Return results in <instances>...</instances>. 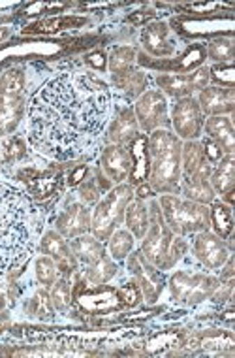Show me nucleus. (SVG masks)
Masks as SVG:
<instances>
[{"label":"nucleus","mask_w":235,"mask_h":358,"mask_svg":"<svg viewBox=\"0 0 235 358\" xmlns=\"http://www.w3.org/2000/svg\"><path fill=\"white\" fill-rule=\"evenodd\" d=\"M25 74L21 69L6 70L0 78V136L10 134L25 111Z\"/></svg>","instance_id":"6"},{"label":"nucleus","mask_w":235,"mask_h":358,"mask_svg":"<svg viewBox=\"0 0 235 358\" xmlns=\"http://www.w3.org/2000/svg\"><path fill=\"white\" fill-rule=\"evenodd\" d=\"M192 251L196 255V259H198L207 270H211V272H218V270L226 264V260L234 255L228 240L218 238V236L215 234V232H211V230L194 234Z\"/></svg>","instance_id":"12"},{"label":"nucleus","mask_w":235,"mask_h":358,"mask_svg":"<svg viewBox=\"0 0 235 358\" xmlns=\"http://www.w3.org/2000/svg\"><path fill=\"white\" fill-rule=\"evenodd\" d=\"M50 300L56 311H66L72 306V287L68 279H56L55 283L51 285Z\"/></svg>","instance_id":"34"},{"label":"nucleus","mask_w":235,"mask_h":358,"mask_svg":"<svg viewBox=\"0 0 235 358\" xmlns=\"http://www.w3.org/2000/svg\"><path fill=\"white\" fill-rule=\"evenodd\" d=\"M137 127L151 134L153 130L169 129V113H167V100L158 89H147L137 96L134 104Z\"/></svg>","instance_id":"9"},{"label":"nucleus","mask_w":235,"mask_h":358,"mask_svg":"<svg viewBox=\"0 0 235 358\" xmlns=\"http://www.w3.org/2000/svg\"><path fill=\"white\" fill-rule=\"evenodd\" d=\"M199 143H202V148H204L205 159H207V161H209L213 166H215V164H217V162L224 157L222 149L218 148L217 143L213 142V140H209V138H204V140H202Z\"/></svg>","instance_id":"38"},{"label":"nucleus","mask_w":235,"mask_h":358,"mask_svg":"<svg viewBox=\"0 0 235 358\" xmlns=\"http://www.w3.org/2000/svg\"><path fill=\"white\" fill-rule=\"evenodd\" d=\"M136 238L126 229H117L107 240V251L113 260H124L134 251Z\"/></svg>","instance_id":"27"},{"label":"nucleus","mask_w":235,"mask_h":358,"mask_svg":"<svg viewBox=\"0 0 235 358\" xmlns=\"http://www.w3.org/2000/svg\"><path fill=\"white\" fill-rule=\"evenodd\" d=\"M137 130H139V127H137L134 110L132 108H123L115 115V119L109 124V129H107V140H109V143H115V145L128 148L139 136Z\"/></svg>","instance_id":"19"},{"label":"nucleus","mask_w":235,"mask_h":358,"mask_svg":"<svg viewBox=\"0 0 235 358\" xmlns=\"http://www.w3.org/2000/svg\"><path fill=\"white\" fill-rule=\"evenodd\" d=\"M128 268L130 272L136 275L137 287L142 289L143 296L147 302H156V298L160 296L162 292V275L160 270H156L155 264H151L145 257L139 253H130L128 260Z\"/></svg>","instance_id":"14"},{"label":"nucleus","mask_w":235,"mask_h":358,"mask_svg":"<svg viewBox=\"0 0 235 358\" xmlns=\"http://www.w3.org/2000/svg\"><path fill=\"white\" fill-rule=\"evenodd\" d=\"M113 115L112 89L93 72H59L32 94L26 134L36 153L74 161L96 148Z\"/></svg>","instance_id":"1"},{"label":"nucleus","mask_w":235,"mask_h":358,"mask_svg":"<svg viewBox=\"0 0 235 358\" xmlns=\"http://www.w3.org/2000/svg\"><path fill=\"white\" fill-rule=\"evenodd\" d=\"M153 194H155V192H153V189H151V187H149V185H143V183H142V187H137V194H136V196L139 198V200L151 198V196H153Z\"/></svg>","instance_id":"41"},{"label":"nucleus","mask_w":235,"mask_h":358,"mask_svg":"<svg viewBox=\"0 0 235 358\" xmlns=\"http://www.w3.org/2000/svg\"><path fill=\"white\" fill-rule=\"evenodd\" d=\"M209 183L215 194H226L234 191L235 185V155H224L222 159L213 166L209 176Z\"/></svg>","instance_id":"21"},{"label":"nucleus","mask_w":235,"mask_h":358,"mask_svg":"<svg viewBox=\"0 0 235 358\" xmlns=\"http://www.w3.org/2000/svg\"><path fill=\"white\" fill-rule=\"evenodd\" d=\"M147 149L149 187L155 194H179L183 142L169 129H158L149 134Z\"/></svg>","instance_id":"3"},{"label":"nucleus","mask_w":235,"mask_h":358,"mask_svg":"<svg viewBox=\"0 0 235 358\" xmlns=\"http://www.w3.org/2000/svg\"><path fill=\"white\" fill-rule=\"evenodd\" d=\"M42 232V215L21 187L0 181V279L26 264Z\"/></svg>","instance_id":"2"},{"label":"nucleus","mask_w":235,"mask_h":358,"mask_svg":"<svg viewBox=\"0 0 235 358\" xmlns=\"http://www.w3.org/2000/svg\"><path fill=\"white\" fill-rule=\"evenodd\" d=\"M91 219H93V211L89 210L87 206L72 204L56 217V232L64 238H68V240H72L75 236L89 234L91 232Z\"/></svg>","instance_id":"16"},{"label":"nucleus","mask_w":235,"mask_h":358,"mask_svg":"<svg viewBox=\"0 0 235 358\" xmlns=\"http://www.w3.org/2000/svg\"><path fill=\"white\" fill-rule=\"evenodd\" d=\"M124 224L136 240H143L149 229V206L145 204V200L134 196L124 211Z\"/></svg>","instance_id":"22"},{"label":"nucleus","mask_w":235,"mask_h":358,"mask_svg":"<svg viewBox=\"0 0 235 358\" xmlns=\"http://www.w3.org/2000/svg\"><path fill=\"white\" fill-rule=\"evenodd\" d=\"M117 264L113 262V259L109 257H102L98 262H94L87 268L85 272V279H87L91 285H105L107 281H112L115 275H117Z\"/></svg>","instance_id":"30"},{"label":"nucleus","mask_w":235,"mask_h":358,"mask_svg":"<svg viewBox=\"0 0 235 358\" xmlns=\"http://www.w3.org/2000/svg\"><path fill=\"white\" fill-rule=\"evenodd\" d=\"M209 69L199 66L192 70L188 74H160L156 76V85L164 96L172 99H186L194 96V93H199L202 89L209 85Z\"/></svg>","instance_id":"11"},{"label":"nucleus","mask_w":235,"mask_h":358,"mask_svg":"<svg viewBox=\"0 0 235 358\" xmlns=\"http://www.w3.org/2000/svg\"><path fill=\"white\" fill-rule=\"evenodd\" d=\"M113 83L128 96H139L147 91V76L142 74V72H134V70L113 76Z\"/></svg>","instance_id":"28"},{"label":"nucleus","mask_w":235,"mask_h":358,"mask_svg":"<svg viewBox=\"0 0 235 358\" xmlns=\"http://www.w3.org/2000/svg\"><path fill=\"white\" fill-rule=\"evenodd\" d=\"M4 303H6V302H4V296H2V294H0V309L4 308Z\"/></svg>","instance_id":"44"},{"label":"nucleus","mask_w":235,"mask_h":358,"mask_svg":"<svg viewBox=\"0 0 235 358\" xmlns=\"http://www.w3.org/2000/svg\"><path fill=\"white\" fill-rule=\"evenodd\" d=\"M34 272H36V279L40 281V285L51 287L59 279V264L47 255H40L34 262Z\"/></svg>","instance_id":"33"},{"label":"nucleus","mask_w":235,"mask_h":358,"mask_svg":"<svg viewBox=\"0 0 235 358\" xmlns=\"http://www.w3.org/2000/svg\"><path fill=\"white\" fill-rule=\"evenodd\" d=\"M205 55L209 57L211 61L217 62V64L234 62V55H235L234 36L215 38V40H211V42L207 43Z\"/></svg>","instance_id":"31"},{"label":"nucleus","mask_w":235,"mask_h":358,"mask_svg":"<svg viewBox=\"0 0 235 358\" xmlns=\"http://www.w3.org/2000/svg\"><path fill=\"white\" fill-rule=\"evenodd\" d=\"M40 253L51 257L56 264H68L70 260L74 259L66 238L59 234L56 230H50V232H45L42 236V240H40Z\"/></svg>","instance_id":"23"},{"label":"nucleus","mask_w":235,"mask_h":358,"mask_svg":"<svg viewBox=\"0 0 235 358\" xmlns=\"http://www.w3.org/2000/svg\"><path fill=\"white\" fill-rule=\"evenodd\" d=\"M81 198L85 202H96L98 200V189L94 183H89V185L81 187Z\"/></svg>","instance_id":"40"},{"label":"nucleus","mask_w":235,"mask_h":358,"mask_svg":"<svg viewBox=\"0 0 235 358\" xmlns=\"http://www.w3.org/2000/svg\"><path fill=\"white\" fill-rule=\"evenodd\" d=\"M25 145H23V140L21 138H13L10 140V145L6 149V159L8 161H13V159H19V157H23L25 155Z\"/></svg>","instance_id":"39"},{"label":"nucleus","mask_w":235,"mask_h":358,"mask_svg":"<svg viewBox=\"0 0 235 358\" xmlns=\"http://www.w3.org/2000/svg\"><path fill=\"white\" fill-rule=\"evenodd\" d=\"M205 138L222 149L224 155H235V130L229 115H213L204 121Z\"/></svg>","instance_id":"17"},{"label":"nucleus","mask_w":235,"mask_h":358,"mask_svg":"<svg viewBox=\"0 0 235 358\" xmlns=\"http://www.w3.org/2000/svg\"><path fill=\"white\" fill-rule=\"evenodd\" d=\"M31 315L40 319V321H51L55 319V308L50 300L47 290H38L34 298L31 300Z\"/></svg>","instance_id":"35"},{"label":"nucleus","mask_w":235,"mask_h":358,"mask_svg":"<svg viewBox=\"0 0 235 358\" xmlns=\"http://www.w3.org/2000/svg\"><path fill=\"white\" fill-rule=\"evenodd\" d=\"M89 62H91V64H94L96 69H104V57L100 55V53H96V55H93V57H89Z\"/></svg>","instance_id":"42"},{"label":"nucleus","mask_w":235,"mask_h":358,"mask_svg":"<svg viewBox=\"0 0 235 358\" xmlns=\"http://www.w3.org/2000/svg\"><path fill=\"white\" fill-rule=\"evenodd\" d=\"M205 115L199 110L196 96L179 99L172 108L169 123L174 127V134L181 142H194L204 136Z\"/></svg>","instance_id":"10"},{"label":"nucleus","mask_w":235,"mask_h":358,"mask_svg":"<svg viewBox=\"0 0 235 358\" xmlns=\"http://www.w3.org/2000/svg\"><path fill=\"white\" fill-rule=\"evenodd\" d=\"M8 36H10V31H8V29H0V42L6 40Z\"/></svg>","instance_id":"43"},{"label":"nucleus","mask_w":235,"mask_h":358,"mask_svg":"<svg viewBox=\"0 0 235 358\" xmlns=\"http://www.w3.org/2000/svg\"><path fill=\"white\" fill-rule=\"evenodd\" d=\"M136 196L130 183H119L100 200L91 219V234L100 241H107L109 236L124 222V211Z\"/></svg>","instance_id":"5"},{"label":"nucleus","mask_w":235,"mask_h":358,"mask_svg":"<svg viewBox=\"0 0 235 358\" xmlns=\"http://www.w3.org/2000/svg\"><path fill=\"white\" fill-rule=\"evenodd\" d=\"M194 347H204V349H234L235 340L232 332H222V330H211L207 334H198L190 338Z\"/></svg>","instance_id":"29"},{"label":"nucleus","mask_w":235,"mask_h":358,"mask_svg":"<svg viewBox=\"0 0 235 358\" xmlns=\"http://www.w3.org/2000/svg\"><path fill=\"white\" fill-rule=\"evenodd\" d=\"M68 245L72 255H74V259L85 266L94 264V262H98L102 257H105L104 241H100L98 238H94L93 234L75 236V238L70 240Z\"/></svg>","instance_id":"20"},{"label":"nucleus","mask_w":235,"mask_h":358,"mask_svg":"<svg viewBox=\"0 0 235 358\" xmlns=\"http://www.w3.org/2000/svg\"><path fill=\"white\" fill-rule=\"evenodd\" d=\"M175 240V234L169 230V227L162 217L158 200L153 198L149 206V229L143 236L142 255L145 259L155 264L156 268L162 264V260L166 259L167 251L172 248V241Z\"/></svg>","instance_id":"8"},{"label":"nucleus","mask_w":235,"mask_h":358,"mask_svg":"<svg viewBox=\"0 0 235 358\" xmlns=\"http://www.w3.org/2000/svg\"><path fill=\"white\" fill-rule=\"evenodd\" d=\"M234 62H226V64H217L209 69V80L217 83V87H229L234 89L235 74H234Z\"/></svg>","instance_id":"36"},{"label":"nucleus","mask_w":235,"mask_h":358,"mask_svg":"<svg viewBox=\"0 0 235 358\" xmlns=\"http://www.w3.org/2000/svg\"><path fill=\"white\" fill-rule=\"evenodd\" d=\"M132 155V183H143L149 178V149L147 138L137 136L134 142L128 145ZM130 183V185H132Z\"/></svg>","instance_id":"24"},{"label":"nucleus","mask_w":235,"mask_h":358,"mask_svg":"<svg viewBox=\"0 0 235 358\" xmlns=\"http://www.w3.org/2000/svg\"><path fill=\"white\" fill-rule=\"evenodd\" d=\"M162 217L175 236H194L211 229L209 208L198 202H192L179 194H160Z\"/></svg>","instance_id":"4"},{"label":"nucleus","mask_w":235,"mask_h":358,"mask_svg":"<svg viewBox=\"0 0 235 358\" xmlns=\"http://www.w3.org/2000/svg\"><path fill=\"white\" fill-rule=\"evenodd\" d=\"M179 194H183L186 200L204 206H209L213 200H217V194L213 191L209 179H183Z\"/></svg>","instance_id":"26"},{"label":"nucleus","mask_w":235,"mask_h":358,"mask_svg":"<svg viewBox=\"0 0 235 358\" xmlns=\"http://www.w3.org/2000/svg\"><path fill=\"white\" fill-rule=\"evenodd\" d=\"M100 168L113 185L124 183V179L130 178L132 172L130 149L109 143L100 155Z\"/></svg>","instance_id":"13"},{"label":"nucleus","mask_w":235,"mask_h":358,"mask_svg":"<svg viewBox=\"0 0 235 358\" xmlns=\"http://www.w3.org/2000/svg\"><path fill=\"white\" fill-rule=\"evenodd\" d=\"M109 70L113 76L124 74V72H130L134 62H136V50L130 45H121L115 48L109 55Z\"/></svg>","instance_id":"32"},{"label":"nucleus","mask_w":235,"mask_h":358,"mask_svg":"<svg viewBox=\"0 0 235 358\" xmlns=\"http://www.w3.org/2000/svg\"><path fill=\"white\" fill-rule=\"evenodd\" d=\"M220 283V279L213 278L209 273H198V272H181L174 273L169 279V290L172 296L177 303L183 306H196L205 300H209L211 294Z\"/></svg>","instance_id":"7"},{"label":"nucleus","mask_w":235,"mask_h":358,"mask_svg":"<svg viewBox=\"0 0 235 358\" xmlns=\"http://www.w3.org/2000/svg\"><path fill=\"white\" fill-rule=\"evenodd\" d=\"M142 45L153 57H167L175 51L174 42L169 40V27L162 21L151 23L143 29Z\"/></svg>","instance_id":"18"},{"label":"nucleus","mask_w":235,"mask_h":358,"mask_svg":"<svg viewBox=\"0 0 235 358\" xmlns=\"http://www.w3.org/2000/svg\"><path fill=\"white\" fill-rule=\"evenodd\" d=\"M232 210L234 208H229L224 202H217V200L211 202V229L215 230V234L218 238H222V240H229L232 234H234V215H232Z\"/></svg>","instance_id":"25"},{"label":"nucleus","mask_w":235,"mask_h":358,"mask_svg":"<svg viewBox=\"0 0 235 358\" xmlns=\"http://www.w3.org/2000/svg\"><path fill=\"white\" fill-rule=\"evenodd\" d=\"M199 110L207 117L213 115H234L235 111V89L229 87L207 85L198 93Z\"/></svg>","instance_id":"15"},{"label":"nucleus","mask_w":235,"mask_h":358,"mask_svg":"<svg viewBox=\"0 0 235 358\" xmlns=\"http://www.w3.org/2000/svg\"><path fill=\"white\" fill-rule=\"evenodd\" d=\"M83 21L81 19H47V21H42V23H36L34 27L29 29V32H55L61 31V29H68V27H77L81 25Z\"/></svg>","instance_id":"37"}]
</instances>
